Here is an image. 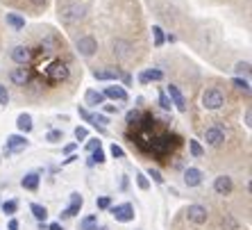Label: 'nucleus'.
Instances as JSON below:
<instances>
[{"label":"nucleus","mask_w":252,"mask_h":230,"mask_svg":"<svg viewBox=\"0 0 252 230\" xmlns=\"http://www.w3.org/2000/svg\"><path fill=\"white\" fill-rule=\"evenodd\" d=\"M46 76H48V80H50L53 84H57V82H64V80H68L70 69H68V64H66V62H62V59H55V62H50V64H48Z\"/></svg>","instance_id":"obj_1"},{"label":"nucleus","mask_w":252,"mask_h":230,"mask_svg":"<svg viewBox=\"0 0 252 230\" xmlns=\"http://www.w3.org/2000/svg\"><path fill=\"white\" fill-rule=\"evenodd\" d=\"M84 12H87V7L84 5H80V2H70V5H64L62 9H59V18H62L66 25H70V23L82 21Z\"/></svg>","instance_id":"obj_2"},{"label":"nucleus","mask_w":252,"mask_h":230,"mask_svg":"<svg viewBox=\"0 0 252 230\" xmlns=\"http://www.w3.org/2000/svg\"><path fill=\"white\" fill-rule=\"evenodd\" d=\"M223 105H225V96L220 94V89L216 87L205 89V94H202V107L205 110H220Z\"/></svg>","instance_id":"obj_3"},{"label":"nucleus","mask_w":252,"mask_h":230,"mask_svg":"<svg viewBox=\"0 0 252 230\" xmlns=\"http://www.w3.org/2000/svg\"><path fill=\"white\" fill-rule=\"evenodd\" d=\"M75 48H77V53L84 55V57H94L95 50H98V41L91 35H84L75 41Z\"/></svg>","instance_id":"obj_4"},{"label":"nucleus","mask_w":252,"mask_h":230,"mask_svg":"<svg viewBox=\"0 0 252 230\" xmlns=\"http://www.w3.org/2000/svg\"><path fill=\"white\" fill-rule=\"evenodd\" d=\"M28 137L25 135H9L7 137V144H5V153L7 155H14V153H21L28 148Z\"/></svg>","instance_id":"obj_5"},{"label":"nucleus","mask_w":252,"mask_h":230,"mask_svg":"<svg viewBox=\"0 0 252 230\" xmlns=\"http://www.w3.org/2000/svg\"><path fill=\"white\" fill-rule=\"evenodd\" d=\"M109 212H112L114 219H116V221H121V224H129V221H134V207L129 205V203L109 207Z\"/></svg>","instance_id":"obj_6"},{"label":"nucleus","mask_w":252,"mask_h":230,"mask_svg":"<svg viewBox=\"0 0 252 230\" xmlns=\"http://www.w3.org/2000/svg\"><path fill=\"white\" fill-rule=\"evenodd\" d=\"M166 96L170 98V103L180 110V112H187L189 105H187V98H184V94L180 91V87L177 84H168V89H166Z\"/></svg>","instance_id":"obj_7"},{"label":"nucleus","mask_w":252,"mask_h":230,"mask_svg":"<svg viewBox=\"0 0 252 230\" xmlns=\"http://www.w3.org/2000/svg\"><path fill=\"white\" fill-rule=\"evenodd\" d=\"M187 219L195 226H202V224H207L209 212H207V207H202V205H189L187 207Z\"/></svg>","instance_id":"obj_8"},{"label":"nucleus","mask_w":252,"mask_h":230,"mask_svg":"<svg viewBox=\"0 0 252 230\" xmlns=\"http://www.w3.org/2000/svg\"><path fill=\"white\" fill-rule=\"evenodd\" d=\"M205 142L209 144V146H214V148L223 146V142H225V130L220 128V125L207 128V130H205Z\"/></svg>","instance_id":"obj_9"},{"label":"nucleus","mask_w":252,"mask_h":230,"mask_svg":"<svg viewBox=\"0 0 252 230\" xmlns=\"http://www.w3.org/2000/svg\"><path fill=\"white\" fill-rule=\"evenodd\" d=\"M82 205H84V198L77 194V192H73V194H70V205L66 207L64 212H62V219H73L75 214H80Z\"/></svg>","instance_id":"obj_10"},{"label":"nucleus","mask_w":252,"mask_h":230,"mask_svg":"<svg viewBox=\"0 0 252 230\" xmlns=\"http://www.w3.org/2000/svg\"><path fill=\"white\" fill-rule=\"evenodd\" d=\"M232 189H234V183H232V178L229 176H218L214 180V192L220 196H229L232 194Z\"/></svg>","instance_id":"obj_11"},{"label":"nucleus","mask_w":252,"mask_h":230,"mask_svg":"<svg viewBox=\"0 0 252 230\" xmlns=\"http://www.w3.org/2000/svg\"><path fill=\"white\" fill-rule=\"evenodd\" d=\"M102 96H105V98H112V101H118V103H125V101H127V91H125L123 87H118V84L105 87Z\"/></svg>","instance_id":"obj_12"},{"label":"nucleus","mask_w":252,"mask_h":230,"mask_svg":"<svg viewBox=\"0 0 252 230\" xmlns=\"http://www.w3.org/2000/svg\"><path fill=\"white\" fill-rule=\"evenodd\" d=\"M200 183H202V171L200 169H193V166L184 169V185L187 187H198Z\"/></svg>","instance_id":"obj_13"},{"label":"nucleus","mask_w":252,"mask_h":230,"mask_svg":"<svg viewBox=\"0 0 252 230\" xmlns=\"http://www.w3.org/2000/svg\"><path fill=\"white\" fill-rule=\"evenodd\" d=\"M114 55H116L118 59H127L129 55H132V43L125 41V39H116V41H114Z\"/></svg>","instance_id":"obj_14"},{"label":"nucleus","mask_w":252,"mask_h":230,"mask_svg":"<svg viewBox=\"0 0 252 230\" xmlns=\"http://www.w3.org/2000/svg\"><path fill=\"white\" fill-rule=\"evenodd\" d=\"M12 59L16 62V64H21V66H25L30 62V57H32V53H30V48H25V46H16V48H12Z\"/></svg>","instance_id":"obj_15"},{"label":"nucleus","mask_w":252,"mask_h":230,"mask_svg":"<svg viewBox=\"0 0 252 230\" xmlns=\"http://www.w3.org/2000/svg\"><path fill=\"white\" fill-rule=\"evenodd\" d=\"M159 80H164V71H159V69H148V71L139 73V82L141 84L159 82Z\"/></svg>","instance_id":"obj_16"},{"label":"nucleus","mask_w":252,"mask_h":230,"mask_svg":"<svg viewBox=\"0 0 252 230\" xmlns=\"http://www.w3.org/2000/svg\"><path fill=\"white\" fill-rule=\"evenodd\" d=\"M12 82L14 84H18V87H25V84L30 82V71L25 69V66H18V69H14L12 71Z\"/></svg>","instance_id":"obj_17"},{"label":"nucleus","mask_w":252,"mask_h":230,"mask_svg":"<svg viewBox=\"0 0 252 230\" xmlns=\"http://www.w3.org/2000/svg\"><path fill=\"white\" fill-rule=\"evenodd\" d=\"M39 183H41L39 173H25L23 180H21L23 189H28V192H36V189H39Z\"/></svg>","instance_id":"obj_18"},{"label":"nucleus","mask_w":252,"mask_h":230,"mask_svg":"<svg viewBox=\"0 0 252 230\" xmlns=\"http://www.w3.org/2000/svg\"><path fill=\"white\" fill-rule=\"evenodd\" d=\"M84 101H87V105H91V107H98V105H105V96H102V91H95V89H89L87 94H84Z\"/></svg>","instance_id":"obj_19"},{"label":"nucleus","mask_w":252,"mask_h":230,"mask_svg":"<svg viewBox=\"0 0 252 230\" xmlns=\"http://www.w3.org/2000/svg\"><path fill=\"white\" fill-rule=\"evenodd\" d=\"M123 73L118 69H100V71H94V77L95 80H118Z\"/></svg>","instance_id":"obj_20"},{"label":"nucleus","mask_w":252,"mask_h":230,"mask_svg":"<svg viewBox=\"0 0 252 230\" xmlns=\"http://www.w3.org/2000/svg\"><path fill=\"white\" fill-rule=\"evenodd\" d=\"M16 125H18V130H21V132H25V135H28L30 130L34 128V123H32V116H30V114H18V118H16Z\"/></svg>","instance_id":"obj_21"},{"label":"nucleus","mask_w":252,"mask_h":230,"mask_svg":"<svg viewBox=\"0 0 252 230\" xmlns=\"http://www.w3.org/2000/svg\"><path fill=\"white\" fill-rule=\"evenodd\" d=\"M7 25H12L14 30H23L25 28V18L16 12H9L7 14Z\"/></svg>","instance_id":"obj_22"},{"label":"nucleus","mask_w":252,"mask_h":230,"mask_svg":"<svg viewBox=\"0 0 252 230\" xmlns=\"http://www.w3.org/2000/svg\"><path fill=\"white\" fill-rule=\"evenodd\" d=\"M95 228H98V217L95 214H89V217H84L80 221V230H95Z\"/></svg>","instance_id":"obj_23"},{"label":"nucleus","mask_w":252,"mask_h":230,"mask_svg":"<svg viewBox=\"0 0 252 230\" xmlns=\"http://www.w3.org/2000/svg\"><path fill=\"white\" fill-rule=\"evenodd\" d=\"M30 212L34 214L39 221H46V217H48V210L43 205H39V203H32V205H30Z\"/></svg>","instance_id":"obj_24"},{"label":"nucleus","mask_w":252,"mask_h":230,"mask_svg":"<svg viewBox=\"0 0 252 230\" xmlns=\"http://www.w3.org/2000/svg\"><path fill=\"white\" fill-rule=\"evenodd\" d=\"M102 162H105V151H102V148H95V151H91L89 164H102Z\"/></svg>","instance_id":"obj_25"},{"label":"nucleus","mask_w":252,"mask_h":230,"mask_svg":"<svg viewBox=\"0 0 252 230\" xmlns=\"http://www.w3.org/2000/svg\"><path fill=\"white\" fill-rule=\"evenodd\" d=\"M153 37H155V46L161 48L166 41V37H164V30L159 28V25H153Z\"/></svg>","instance_id":"obj_26"},{"label":"nucleus","mask_w":252,"mask_h":230,"mask_svg":"<svg viewBox=\"0 0 252 230\" xmlns=\"http://www.w3.org/2000/svg\"><path fill=\"white\" fill-rule=\"evenodd\" d=\"M189 151H191V155H193V157H202V155H205V148L200 146L195 139H189Z\"/></svg>","instance_id":"obj_27"},{"label":"nucleus","mask_w":252,"mask_h":230,"mask_svg":"<svg viewBox=\"0 0 252 230\" xmlns=\"http://www.w3.org/2000/svg\"><path fill=\"white\" fill-rule=\"evenodd\" d=\"M232 84H234V89L243 91V94H250V82H248V80H243V77H234V80H232Z\"/></svg>","instance_id":"obj_28"},{"label":"nucleus","mask_w":252,"mask_h":230,"mask_svg":"<svg viewBox=\"0 0 252 230\" xmlns=\"http://www.w3.org/2000/svg\"><path fill=\"white\" fill-rule=\"evenodd\" d=\"M64 139V132L62 130H50L46 135V142H50V144H57V142H62Z\"/></svg>","instance_id":"obj_29"},{"label":"nucleus","mask_w":252,"mask_h":230,"mask_svg":"<svg viewBox=\"0 0 252 230\" xmlns=\"http://www.w3.org/2000/svg\"><path fill=\"white\" fill-rule=\"evenodd\" d=\"M136 185H139V189H143V192H146V189H150V180H148V176H146V173H136Z\"/></svg>","instance_id":"obj_30"},{"label":"nucleus","mask_w":252,"mask_h":230,"mask_svg":"<svg viewBox=\"0 0 252 230\" xmlns=\"http://www.w3.org/2000/svg\"><path fill=\"white\" fill-rule=\"evenodd\" d=\"M2 212L5 214H9V217H12V214H16V210H18V203L16 201H7V203H2Z\"/></svg>","instance_id":"obj_31"},{"label":"nucleus","mask_w":252,"mask_h":230,"mask_svg":"<svg viewBox=\"0 0 252 230\" xmlns=\"http://www.w3.org/2000/svg\"><path fill=\"white\" fill-rule=\"evenodd\" d=\"M125 121H127V125H136L141 121V112H139V110H132V112H127Z\"/></svg>","instance_id":"obj_32"},{"label":"nucleus","mask_w":252,"mask_h":230,"mask_svg":"<svg viewBox=\"0 0 252 230\" xmlns=\"http://www.w3.org/2000/svg\"><path fill=\"white\" fill-rule=\"evenodd\" d=\"M223 228H227V230H236V228H239V224L234 221V217H232V214H225V217H223Z\"/></svg>","instance_id":"obj_33"},{"label":"nucleus","mask_w":252,"mask_h":230,"mask_svg":"<svg viewBox=\"0 0 252 230\" xmlns=\"http://www.w3.org/2000/svg\"><path fill=\"white\" fill-rule=\"evenodd\" d=\"M159 107H161V110H170V107H173V103H170V98L166 96V91H159Z\"/></svg>","instance_id":"obj_34"},{"label":"nucleus","mask_w":252,"mask_h":230,"mask_svg":"<svg viewBox=\"0 0 252 230\" xmlns=\"http://www.w3.org/2000/svg\"><path fill=\"white\" fill-rule=\"evenodd\" d=\"M148 176L153 178V180H155L157 185L164 183V176H161V171H159V169H153V166H150V169H148Z\"/></svg>","instance_id":"obj_35"},{"label":"nucleus","mask_w":252,"mask_h":230,"mask_svg":"<svg viewBox=\"0 0 252 230\" xmlns=\"http://www.w3.org/2000/svg\"><path fill=\"white\" fill-rule=\"evenodd\" d=\"M95 205H98V210H107V207H112V198L109 196H100L95 201Z\"/></svg>","instance_id":"obj_36"},{"label":"nucleus","mask_w":252,"mask_h":230,"mask_svg":"<svg viewBox=\"0 0 252 230\" xmlns=\"http://www.w3.org/2000/svg\"><path fill=\"white\" fill-rule=\"evenodd\" d=\"M112 155H114L116 159H123V157H125V151L118 146V144H112Z\"/></svg>","instance_id":"obj_37"},{"label":"nucleus","mask_w":252,"mask_h":230,"mask_svg":"<svg viewBox=\"0 0 252 230\" xmlns=\"http://www.w3.org/2000/svg\"><path fill=\"white\" fill-rule=\"evenodd\" d=\"M0 105H9V94H7V87L0 84Z\"/></svg>","instance_id":"obj_38"},{"label":"nucleus","mask_w":252,"mask_h":230,"mask_svg":"<svg viewBox=\"0 0 252 230\" xmlns=\"http://www.w3.org/2000/svg\"><path fill=\"white\" fill-rule=\"evenodd\" d=\"M236 73H250V62H239V64H236Z\"/></svg>","instance_id":"obj_39"},{"label":"nucleus","mask_w":252,"mask_h":230,"mask_svg":"<svg viewBox=\"0 0 252 230\" xmlns=\"http://www.w3.org/2000/svg\"><path fill=\"white\" fill-rule=\"evenodd\" d=\"M87 128H82V125H80V128H75V139L77 142H82V139H87Z\"/></svg>","instance_id":"obj_40"},{"label":"nucleus","mask_w":252,"mask_h":230,"mask_svg":"<svg viewBox=\"0 0 252 230\" xmlns=\"http://www.w3.org/2000/svg\"><path fill=\"white\" fill-rule=\"evenodd\" d=\"M87 148H89V151H95V148H100V142H98V139H89Z\"/></svg>","instance_id":"obj_41"},{"label":"nucleus","mask_w":252,"mask_h":230,"mask_svg":"<svg viewBox=\"0 0 252 230\" xmlns=\"http://www.w3.org/2000/svg\"><path fill=\"white\" fill-rule=\"evenodd\" d=\"M118 110H121L118 105H105V112L107 114H118Z\"/></svg>","instance_id":"obj_42"},{"label":"nucleus","mask_w":252,"mask_h":230,"mask_svg":"<svg viewBox=\"0 0 252 230\" xmlns=\"http://www.w3.org/2000/svg\"><path fill=\"white\" fill-rule=\"evenodd\" d=\"M34 7H46V0H30Z\"/></svg>","instance_id":"obj_43"},{"label":"nucleus","mask_w":252,"mask_h":230,"mask_svg":"<svg viewBox=\"0 0 252 230\" xmlns=\"http://www.w3.org/2000/svg\"><path fill=\"white\" fill-rule=\"evenodd\" d=\"M9 230H18V221H16V219H9Z\"/></svg>","instance_id":"obj_44"},{"label":"nucleus","mask_w":252,"mask_h":230,"mask_svg":"<svg viewBox=\"0 0 252 230\" xmlns=\"http://www.w3.org/2000/svg\"><path fill=\"white\" fill-rule=\"evenodd\" d=\"M46 230H64V228H62V224H50Z\"/></svg>","instance_id":"obj_45"},{"label":"nucleus","mask_w":252,"mask_h":230,"mask_svg":"<svg viewBox=\"0 0 252 230\" xmlns=\"http://www.w3.org/2000/svg\"><path fill=\"white\" fill-rule=\"evenodd\" d=\"M250 121H252V112H250V110H246V123L250 125Z\"/></svg>","instance_id":"obj_46"},{"label":"nucleus","mask_w":252,"mask_h":230,"mask_svg":"<svg viewBox=\"0 0 252 230\" xmlns=\"http://www.w3.org/2000/svg\"><path fill=\"white\" fill-rule=\"evenodd\" d=\"M64 151H66V153H73V151H75V144H68V146H66Z\"/></svg>","instance_id":"obj_47"}]
</instances>
